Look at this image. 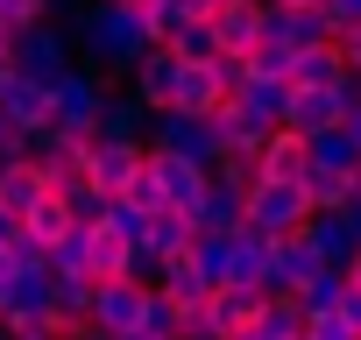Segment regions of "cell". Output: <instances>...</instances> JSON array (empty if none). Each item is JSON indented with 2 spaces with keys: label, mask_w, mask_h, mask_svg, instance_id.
I'll return each instance as SVG.
<instances>
[{
  "label": "cell",
  "mask_w": 361,
  "mask_h": 340,
  "mask_svg": "<svg viewBox=\"0 0 361 340\" xmlns=\"http://www.w3.org/2000/svg\"><path fill=\"white\" fill-rule=\"evenodd\" d=\"M347 284H354V291H361V248H354V262H347Z\"/></svg>",
  "instance_id": "ab89813d"
},
{
  "label": "cell",
  "mask_w": 361,
  "mask_h": 340,
  "mask_svg": "<svg viewBox=\"0 0 361 340\" xmlns=\"http://www.w3.org/2000/svg\"><path fill=\"white\" fill-rule=\"evenodd\" d=\"M269 340H305V305L290 298V291H269V305H262V319H255Z\"/></svg>",
  "instance_id": "484cf974"
},
{
  "label": "cell",
  "mask_w": 361,
  "mask_h": 340,
  "mask_svg": "<svg viewBox=\"0 0 361 340\" xmlns=\"http://www.w3.org/2000/svg\"><path fill=\"white\" fill-rule=\"evenodd\" d=\"M156 291H163L177 312H199V305L213 298V277L199 269V255H192V248H177V255H163V262H156Z\"/></svg>",
  "instance_id": "5bb4252c"
},
{
  "label": "cell",
  "mask_w": 361,
  "mask_h": 340,
  "mask_svg": "<svg viewBox=\"0 0 361 340\" xmlns=\"http://www.w3.org/2000/svg\"><path fill=\"white\" fill-rule=\"evenodd\" d=\"M128 92H135L149 114H170V92H177V57H170V50H149V57L128 71Z\"/></svg>",
  "instance_id": "d6986e66"
},
{
  "label": "cell",
  "mask_w": 361,
  "mask_h": 340,
  "mask_svg": "<svg viewBox=\"0 0 361 340\" xmlns=\"http://www.w3.org/2000/svg\"><path fill=\"white\" fill-rule=\"evenodd\" d=\"M255 163H262V178H290V185H305V170H312V142H305L298 128H276V135L255 149Z\"/></svg>",
  "instance_id": "ffe728a7"
},
{
  "label": "cell",
  "mask_w": 361,
  "mask_h": 340,
  "mask_svg": "<svg viewBox=\"0 0 361 340\" xmlns=\"http://www.w3.org/2000/svg\"><path fill=\"white\" fill-rule=\"evenodd\" d=\"M340 213H347V227H354V241H361V192H354V199H347Z\"/></svg>",
  "instance_id": "74e56055"
},
{
  "label": "cell",
  "mask_w": 361,
  "mask_h": 340,
  "mask_svg": "<svg viewBox=\"0 0 361 340\" xmlns=\"http://www.w3.org/2000/svg\"><path fill=\"white\" fill-rule=\"evenodd\" d=\"M36 163H43L50 192L92 185V142H85V135H43V142H36Z\"/></svg>",
  "instance_id": "9c48e42d"
},
{
  "label": "cell",
  "mask_w": 361,
  "mask_h": 340,
  "mask_svg": "<svg viewBox=\"0 0 361 340\" xmlns=\"http://www.w3.org/2000/svg\"><path fill=\"white\" fill-rule=\"evenodd\" d=\"M333 312H340V319H347V326H354V333H361V291H354V284H347V291H340V305H333Z\"/></svg>",
  "instance_id": "836d02e7"
},
{
  "label": "cell",
  "mask_w": 361,
  "mask_h": 340,
  "mask_svg": "<svg viewBox=\"0 0 361 340\" xmlns=\"http://www.w3.org/2000/svg\"><path fill=\"white\" fill-rule=\"evenodd\" d=\"M0 121H8V128H22L29 142H43L50 135V92L36 85V78H0Z\"/></svg>",
  "instance_id": "7c38bea8"
},
{
  "label": "cell",
  "mask_w": 361,
  "mask_h": 340,
  "mask_svg": "<svg viewBox=\"0 0 361 340\" xmlns=\"http://www.w3.org/2000/svg\"><path fill=\"white\" fill-rule=\"evenodd\" d=\"M305 192H312V213H340L361 192V163L354 170H305Z\"/></svg>",
  "instance_id": "603a6c76"
},
{
  "label": "cell",
  "mask_w": 361,
  "mask_h": 340,
  "mask_svg": "<svg viewBox=\"0 0 361 340\" xmlns=\"http://www.w3.org/2000/svg\"><path fill=\"white\" fill-rule=\"evenodd\" d=\"M206 22H213V43H220V57H248V50L262 43V0H220V8H213Z\"/></svg>",
  "instance_id": "9a60e30c"
},
{
  "label": "cell",
  "mask_w": 361,
  "mask_h": 340,
  "mask_svg": "<svg viewBox=\"0 0 361 340\" xmlns=\"http://www.w3.org/2000/svg\"><path fill=\"white\" fill-rule=\"evenodd\" d=\"M149 121H156V114H149V107H142L135 92H128V99H114V92H106L99 135H114V142H149Z\"/></svg>",
  "instance_id": "cb8c5ba5"
},
{
  "label": "cell",
  "mask_w": 361,
  "mask_h": 340,
  "mask_svg": "<svg viewBox=\"0 0 361 340\" xmlns=\"http://www.w3.org/2000/svg\"><path fill=\"white\" fill-rule=\"evenodd\" d=\"M57 199L71 206V220H78V227H99V220H106V206H114L99 185H71V192H57Z\"/></svg>",
  "instance_id": "f546056e"
},
{
  "label": "cell",
  "mask_w": 361,
  "mask_h": 340,
  "mask_svg": "<svg viewBox=\"0 0 361 340\" xmlns=\"http://www.w3.org/2000/svg\"><path fill=\"white\" fill-rule=\"evenodd\" d=\"M50 192V178H43V163H36V149L29 156H8V163H0V213H8L15 227L36 213V199Z\"/></svg>",
  "instance_id": "4fadbf2b"
},
{
  "label": "cell",
  "mask_w": 361,
  "mask_h": 340,
  "mask_svg": "<svg viewBox=\"0 0 361 340\" xmlns=\"http://www.w3.org/2000/svg\"><path fill=\"white\" fill-rule=\"evenodd\" d=\"M305 340H361V333H354L340 312H312V319H305Z\"/></svg>",
  "instance_id": "1f68e13d"
},
{
  "label": "cell",
  "mask_w": 361,
  "mask_h": 340,
  "mask_svg": "<svg viewBox=\"0 0 361 340\" xmlns=\"http://www.w3.org/2000/svg\"><path fill=\"white\" fill-rule=\"evenodd\" d=\"M262 305H269V291H262V284H213V298H206V312H213V326H220V333L255 326V319H262Z\"/></svg>",
  "instance_id": "e0dca14e"
},
{
  "label": "cell",
  "mask_w": 361,
  "mask_h": 340,
  "mask_svg": "<svg viewBox=\"0 0 361 340\" xmlns=\"http://www.w3.org/2000/svg\"><path fill=\"white\" fill-rule=\"evenodd\" d=\"M262 43L298 57L312 43H333V22H326V8H276V0H262Z\"/></svg>",
  "instance_id": "52a82bcc"
},
{
  "label": "cell",
  "mask_w": 361,
  "mask_h": 340,
  "mask_svg": "<svg viewBox=\"0 0 361 340\" xmlns=\"http://www.w3.org/2000/svg\"><path fill=\"white\" fill-rule=\"evenodd\" d=\"M227 340H269V333H262V326H241V333H227Z\"/></svg>",
  "instance_id": "f35d334b"
},
{
  "label": "cell",
  "mask_w": 361,
  "mask_h": 340,
  "mask_svg": "<svg viewBox=\"0 0 361 340\" xmlns=\"http://www.w3.org/2000/svg\"><path fill=\"white\" fill-rule=\"evenodd\" d=\"M312 142V170H354L361 163V149L347 142V128H326V135H305Z\"/></svg>",
  "instance_id": "f1b7e54d"
},
{
  "label": "cell",
  "mask_w": 361,
  "mask_h": 340,
  "mask_svg": "<svg viewBox=\"0 0 361 340\" xmlns=\"http://www.w3.org/2000/svg\"><path fill=\"white\" fill-rule=\"evenodd\" d=\"M276 8H319V0H276Z\"/></svg>",
  "instance_id": "b9f144b4"
},
{
  "label": "cell",
  "mask_w": 361,
  "mask_h": 340,
  "mask_svg": "<svg viewBox=\"0 0 361 340\" xmlns=\"http://www.w3.org/2000/svg\"><path fill=\"white\" fill-rule=\"evenodd\" d=\"M206 178H213V185H227V192H241V199H248V185H255V178H262V163H255V149H220V156H213V163H206Z\"/></svg>",
  "instance_id": "d4e9b609"
},
{
  "label": "cell",
  "mask_w": 361,
  "mask_h": 340,
  "mask_svg": "<svg viewBox=\"0 0 361 340\" xmlns=\"http://www.w3.org/2000/svg\"><path fill=\"white\" fill-rule=\"evenodd\" d=\"M241 64H248V78H283L290 85V50H276V43H255Z\"/></svg>",
  "instance_id": "4dcf8cb0"
},
{
  "label": "cell",
  "mask_w": 361,
  "mask_h": 340,
  "mask_svg": "<svg viewBox=\"0 0 361 340\" xmlns=\"http://www.w3.org/2000/svg\"><path fill=\"white\" fill-rule=\"evenodd\" d=\"M340 78H347L340 36H333V43H312V50L290 57V92H326V85H340Z\"/></svg>",
  "instance_id": "ac0fdd59"
},
{
  "label": "cell",
  "mask_w": 361,
  "mask_h": 340,
  "mask_svg": "<svg viewBox=\"0 0 361 340\" xmlns=\"http://www.w3.org/2000/svg\"><path fill=\"white\" fill-rule=\"evenodd\" d=\"M8 64H15V78H36V85L50 92L78 57H71V43H64L50 22H36V29H22V36H15V57H8Z\"/></svg>",
  "instance_id": "5b68a950"
},
{
  "label": "cell",
  "mask_w": 361,
  "mask_h": 340,
  "mask_svg": "<svg viewBox=\"0 0 361 340\" xmlns=\"http://www.w3.org/2000/svg\"><path fill=\"white\" fill-rule=\"evenodd\" d=\"M142 163H149V142H114V135H92V185L106 199H121L135 178H142Z\"/></svg>",
  "instance_id": "30bf717a"
},
{
  "label": "cell",
  "mask_w": 361,
  "mask_h": 340,
  "mask_svg": "<svg viewBox=\"0 0 361 340\" xmlns=\"http://www.w3.org/2000/svg\"><path fill=\"white\" fill-rule=\"evenodd\" d=\"M22 277V262H15V241H0V284H15Z\"/></svg>",
  "instance_id": "d590c367"
},
{
  "label": "cell",
  "mask_w": 361,
  "mask_h": 340,
  "mask_svg": "<svg viewBox=\"0 0 361 340\" xmlns=\"http://www.w3.org/2000/svg\"><path fill=\"white\" fill-rule=\"evenodd\" d=\"M326 8V22H333V36H347V29H361V0H319Z\"/></svg>",
  "instance_id": "d6a6232c"
},
{
  "label": "cell",
  "mask_w": 361,
  "mask_h": 340,
  "mask_svg": "<svg viewBox=\"0 0 361 340\" xmlns=\"http://www.w3.org/2000/svg\"><path fill=\"white\" fill-rule=\"evenodd\" d=\"M340 291H347V269H312L290 298H298V305H305V319H312V312H333V305H340Z\"/></svg>",
  "instance_id": "4316f807"
},
{
  "label": "cell",
  "mask_w": 361,
  "mask_h": 340,
  "mask_svg": "<svg viewBox=\"0 0 361 340\" xmlns=\"http://www.w3.org/2000/svg\"><path fill=\"white\" fill-rule=\"evenodd\" d=\"M99 114H106V78H92L85 64H71L57 85H50V135H99Z\"/></svg>",
  "instance_id": "3957f363"
},
{
  "label": "cell",
  "mask_w": 361,
  "mask_h": 340,
  "mask_svg": "<svg viewBox=\"0 0 361 340\" xmlns=\"http://www.w3.org/2000/svg\"><path fill=\"white\" fill-rule=\"evenodd\" d=\"M149 178H156L163 206H177V213H199V199H206V163H192V156H170V149H149Z\"/></svg>",
  "instance_id": "ba28073f"
},
{
  "label": "cell",
  "mask_w": 361,
  "mask_h": 340,
  "mask_svg": "<svg viewBox=\"0 0 361 340\" xmlns=\"http://www.w3.org/2000/svg\"><path fill=\"white\" fill-rule=\"evenodd\" d=\"M78 43H85V71H92V78H106V71H135V64L156 50L142 8H128V0H92V8L78 15Z\"/></svg>",
  "instance_id": "6da1fadb"
},
{
  "label": "cell",
  "mask_w": 361,
  "mask_h": 340,
  "mask_svg": "<svg viewBox=\"0 0 361 340\" xmlns=\"http://www.w3.org/2000/svg\"><path fill=\"white\" fill-rule=\"evenodd\" d=\"M305 220H312V192L290 185V178H255L248 199H241V227L262 234V241H283V234H298Z\"/></svg>",
  "instance_id": "7a4b0ae2"
},
{
  "label": "cell",
  "mask_w": 361,
  "mask_h": 340,
  "mask_svg": "<svg viewBox=\"0 0 361 340\" xmlns=\"http://www.w3.org/2000/svg\"><path fill=\"white\" fill-rule=\"evenodd\" d=\"M340 128H347V142H354V149H361V99H354V107H347V121H340Z\"/></svg>",
  "instance_id": "8d00e7d4"
},
{
  "label": "cell",
  "mask_w": 361,
  "mask_h": 340,
  "mask_svg": "<svg viewBox=\"0 0 361 340\" xmlns=\"http://www.w3.org/2000/svg\"><path fill=\"white\" fill-rule=\"evenodd\" d=\"M149 277H114V284H92V312H85V333L114 340V333H135L142 312H149Z\"/></svg>",
  "instance_id": "277c9868"
},
{
  "label": "cell",
  "mask_w": 361,
  "mask_h": 340,
  "mask_svg": "<svg viewBox=\"0 0 361 340\" xmlns=\"http://www.w3.org/2000/svg\"><path fill=\"white\" fill-rule=\"evenodd\" d=\"M177 64H213L220 57V43H213V22H185V29H177L170 43H163Z\"/></svg>",
  "instance_id": "83f0119b"
},
{
  "label": "cell",
  "mask_w": 361,
  "mask_h": 340,
  "mask_svg": "<svg viewBox=\"0 0 361 340\" xmlns=\"http://www.w3.org/2000/svg\"><path fill=\"white\" fill-rule=\"evenodd\" d=\"M0 78H8V71H0Z\"/></svg>",
  "instance_id": "ee69618b"
},
{
  "label": "cell",
  "mask_w": 361,
  "mask_h": 340,
  "mask_svg": "<svg viewBox=\"0 0 361 340\" xmlns=\"http://www.w3.org/2000/svg\"><path fill=\"white\" fill-rule=\"evenodd\" d=\"M340 57H347V71L361 78V29H347V36H340Z\"/></svg>",
  "instance_id": "e575fe53"
},
{
  "label": "cell",
  "mask_w": 361,
  "mask_h": 340,
  "mask_svg": "<svg viewBox=\"0 0 361 340\" xmlns=\"http://www.w3.org/2000/svg\"><path fill=\"white\" fill-rule=\"evenodd\" d=\"M85 277L92 284H114V277H135V241L121 227H85Z\"/></svg>",
  "instance_id": "2e32d148"
},
{
  "label": "cell",
  "mask_w": 361,
  "mask_h": 340,
  "mask_svg": "<svg viewBox=\"0 0 361 340\" xmlns=\"http://www.w3.org/2000/svg\"><path fill=\"white\" fill-rule=\"evenodd\" d=\"M305 241H312V255H319L326 269H347L354 248H361L354 227H347V213H312V220H305Z\"/></svg>",
  "instance_id": "44dd1931"
},
{
  "label": "cell",
  "mask_w": 361,
  "mask_h": 340,
  "mask_svg": "<svg viewBox=\"0 0 361 340\" xmlns=\"http://www.w3.org/2000/svg\"><path fill=\"white\" fill-rule=\"evenodd\" d=\"M36 319H50V269H22L15 284H0V333L15 340Z\"/></svg>",
  "instance_id": "8fae6325"
},
{
  "label": "cell",
  "mask_w": 361,
  "mask_h": 340,
  "mask_svg": "<svg viewBox=\"0 0 361 340\" xmlns=\"http://www.w3.org/2000/svg\"><path fill=\"white\" fill-rule=\"evenodd\" d=\"M15 234H22V227H15V220H8V213H0V241H15Z\"/></svg>",
  "instance_id": "60d3db41"
},
{
  "label": "cell",
  "mask_w": 361,
  "mask_h": 340,
  "mask_svg": "<svg viewBox=\"0 0 361 340\" xmlns=\"http://www.w3.org/2000/svg\"><path fill=\"white\" fill-rule=\"evenodd\" d=\"M149 149H170V156L213 163L227 142H220V128H213V121H199V114H156V121H149Z\"/></svg>",
  "instance_id": "8992f818"
},
{
  "label": "cell",
  "mask_w": 361,
  "mask_h": 340,
  "mask_svg": "<svg viewBox=\"0 0 361 340\" xmlns=\"http://www.w3.org/2000/svg\"><path fill=\"white\" fill-rule=\"evenodd\" d=\"M114 340H156V333H114Z\"/></svg>",
  "instance_id": "7bdbcfd3"
},
{
  "label": "cell",
  "mask_w": 361,
  "mask_h": 340,
  "mask_svg": "<svg viewBox=\"0 0 361 340\" xmlns=\"http://www.w3.org/2000/svg\"><path fill=\"white\" fill-rule=\"evenodd\" d=\"M71 227H78V220H71V206H64L57 192H43V199H36V213L22 220V234H29V241H36L43 255H50V248H57V241H64Z\"/></svg>",
  "instance_id": "7402d4cb"
}]
</instances>
